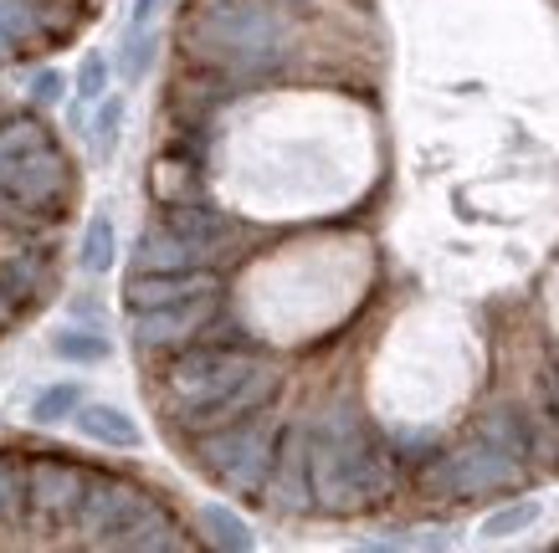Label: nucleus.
<instances>
[{
    "label": "nucleus",
    "mask_w": 559,
    "mask_h": 553,
    "mask_svg": "<svg viewBox=\"0 0 559 553\" xmlns=\"http://www.w3.org/2000/svg\"><path fill=\"white\" fill-rule=\"evenodd\" d=\"M190 5H216V0H190Z\"/></svg>",
    "instance_id": "f704fd0d"
},
{
    "label": "nucleus",
    "mask_w": 559,
    "mask_h": 553,
    "mask_svg": "<svg viewBox=\"0 0 559 553\" xmlns=\"http://www.w3.org/2000/svg\"><path fill=\"white\" fill-rule=\"evenodd\" d=\"M154 492H144L139 482H129V477H108V471H87V486L83 497H78V513H72V528L83 533L87 549H98L103 538L114 533V528H123V522L134 518L139 507L150 503Z\"/></svg>",
    "instance_id": "0eeeda50"
},
{
    "label": "nucleus",
    "mask_w": 559,
    "mask_h": 553,
    "mask_svg": "<svg viewBox=\"0 0 559 553\" xmlns=\"http://www.w3.org/2000/svg\"><path fill=\"white\" fill-rule=\"evenodd\" d=\"M277 395V369L272 364H257L247 380H241L231 395H221V400L201 405V410H186V416H175V425L186 431V436H205V431H216V425H231V420L252 416L262 405H272Z\"/></svg>",
    "instance_id": "9b49d317"
},
{
    "label": "nucleus",
    "mask_w": 559,
    "mask_h": 553,
    "mask_svg": "<svg viewBox=\"0 0 559 553\" xmlns=\"http://www.w3.org/2000/svg\"><path fill=\"white\" fill-rule=\"evenodd\" d=\"M0 32L11 36V41H32L36 36V5L32 0H0Z\"/></svg>",
    "instance_id": "bb28decb"
},
{
    "label": "nucleus",
    "mask_w": 559,
    "mask_h": 553,
    "mask_svg": "<svg viewBox=\"0 0 559 553\" xmlns=\"http://www.w3.org/2000/svg\"><path fill=\"white\" fill-rule=\"evenodd\" d=\"M211 287H221V282L205 267H195V272H134L129 287H123V302H129V313H144V308H165V302L195 298V292H211Z\"/></svg>",
    "instance_id": "ddd939ff"
},
{
    "label": "nucleus",
    "mask_w": 559,
    "mask_h": 553,
    "mask_svg": "<svg viewBox=\"0 0 559 553\" xmlns=\"http://www.w3.org/2000/svg\"><path fill=\"white\" fill-rule=\"evenodd\" d=\"M154 62V32L150 26H129V41H123V77L139 83Z\"/></svg>",
    "instance_id": "393cba45"
},
{
    "label": "nucleus",
    "mask_w": 559,
    "mask_h": 553,
    "mask_svg": "<svg viewBox=\"0 0 559 553\" xmlns=\"http://www.w3.org/2000/svg\"><path fill=\"white\" fill-rule=\"evenodd\" d=\"M277 513H313V492H308V425H283L277 431V452H272L267 486Z\"/></svg>",
    "instance_id": "9d476101"
},
{
    "label": "nucleus",
    "mask_w": 559,
    "mask_h": 553,
    "mask_svg": "<svg viewBox=\"0 0 559 553\" xmlns=\"http://www.w3.org/2000/svg\"><path fill=\"white\" fill-rule=\"evenodd\" d=\"M211 256L216 252L201 247V241H186V236L170 231V226H150L134 247V272H195V267H205Z\"/></svg>",
    "instance_id": "4468645a"
},
{
    "label": "nucleus",
    "mask_w": 559,
    "mask_h": 553,
    "mask_svg": "<svg viewBox=\"0 0 559 553\" xmlns=\"http://www.w3.org/2000/svg\"><path fill=\"white\" fill-rule=\"evenodd\" d=\"M395 471L385 452L374 446L365 420L349 405H329L313 431H308V492L319 513L349 518V513H370L390 497Z\"/></svg>",
    "instance_id": "f257e3e1"
},
{
    "label": "nucleus",
    "mask_w": 559,
    "mask_h": 553,
    "mask_svg": "<svg viewBox=\"0 0 559 553\" xmlns=\"http://www.w3.org/2000/svg\"><path fill=\"white\" fill-rule=\"evenodd\" d=\"M477 441H488V446H498V452H509L524 461V456L534 452V425L524 420V410L498 405V410H488V416L477 420Z\"/></svg>",
    "instance_id": "f3484780"
},
{
    "label": "nucleus",
    "mask_w": 559,
    "mask_h": 553,
    "mask_svg": "<svg viewBox=\"0 0 559 553\" xmlns=\"http://www.w3.org/2000/svg\"><path fill=\"white\" fill-rule=\"evenodd\" d=\"M195 528L205 533V543H211V549H226V553H247L257 543L252 528H247L231 507H221V503H205L201 513H195Z\"/></svg>",
    "instance_id": "aec40b11"
},
{
    "label": "nucleus",
    "mask_w": 559,
    "mask_h": 553,
    "mask_svg": "<svg viewBox=\"0 0 559 553\" xmlns=\"http://www.w3.org/2000/svg\"><path fill=\"white\" fill-rule=\"evenodd\" d=\"M78 416V431H83L87 441H98V446H139V425L129 420V410H119V405H78L72 410Z\"/></svg>",
    "instance_id": "dca6fc26"
},
{
    "label": "nucleus",
    "mask_w": 559,
    "mask_h": 553,
    "mask_svg": "<svg viewBox=\"0 0 559 553\" xmlns=\"http://www.w3.org/2000/svg\"><path fill=\"white\" fill-rule=\"evenodd\" d=\"M51 349L62 353V359H72V364H103L114 353V344L103 334H93V328H62V334L51 338Z\"/></svg>",
    "instance_id": "4be33fe9"
},
{
    "label": "nucleus",
    "mask_w": 559,
    "mask_h": 553,
    "mask_svg": "<svg viewBox=\"0 0 559 553\" xmlns=\"http://www.w3.org/2000/svg\"><path fill=\"white\" fill-rule=\"evenodd\" d=\"M87 486V467L83 461H72V456H32L26 461V522L32 528H68L72 513H78V497H83Z\"/></svg>",
    "instance_id": "423d86ee"
},
{
    "label": "nucleus",
    "mask_w": 559,
    "mask_h": 553,
    "mask_svg": "<svg viewBox=\"0 0 559 553\" xmlns=\"http://www.w3.org/2000/svg\"><path fill=\"white\" fill-rule=\"evenodd\" d=\"M262 359L241 349V344H186L175 349L170 369H165V416H186V410H201V405L231 395V389L252 374Z\"/></svg>",
    "instance_id": "20e7f679"
},
{
    "label": "nucleus",
    "mask_w": 559,
    "mask_h": 553,
    "mask_svg": "<svg viewBox=\"0 0 559 553\" xmlns=\"http://www.w3.org/2000/svg\"><path fill=\"white\" fill-rule=\"evenodd\" d=\"M549 416L559 420V380H549Z\"/></svg>",
    "instance_id": "2f4dec72"
},
{
    "label": "nucleus",
    "mask_w": 559,
    "mask_h": 553,
    "mask_svg": "<svg viewBox=\"0 0 559 553\" xmlns=\"http://www.w3.org/2000/svg\"><path fill=\"white\" fill-rule=\"evenodd\" d=\"M26 522V461L0 452V528Z\"/></svg>",
    "instance_id": "412c9836"
},
{
    "label": "nucleus",
    "mask_w": 559,
    "mask_h": 553,
    "mask_svg": "<svg viewBox=\"0 0 559 553\" xmlns=\"http://www.w3.org/2000/svg\"><path fill=\"white\" fill-rule=\"evenodd\" d=\"M216 313H221V287L195 292V298H180V302H165V308H144V313H134V344L150 353L186 349V344H195L211 328Z\"/></svg>",
    "instance_id": "6e6552de"
},
{
    "label": "nucleus",
    "mask_w": 559,
    "mask_h": 553,
    "mask_svg": "<svg viewBox=\"0 0 559 553\" xmlns=\"http://www.w3.org/2000/svg\"><path fill=\"white\" fill-rule=\"evenodd\" d=\"M41 287H47V262H41V256L21 252L0 267V298L11 302V308H32V302L41 298Z\"/></svg>",
    "instance_id": "a211bd4d"
},
{
    "label": "nucleus",
    "mask_w": 559,
    "mask_h": 553,
    "mask_svg": "<svg viewBox=\"0 0 559 553\" xmlns=\"http://www.w3.org/2000/svg\"><path fill=\"white\" fill-rule=\"evenodd\" d=\"M272 5H308V0H272Z\"/></svg>",
    "instance_id": "72a5a7b5"
},
{
    "label": "nucleus",
    "mask_w": 559,
    "mask_h": 553,
    "mask_svg": "<svg viewBox=\"0 0 559 553\" xmlns=\"http://www.w3.org/2000/svg\"><path fill=\"white\" fill-rule=\"evenodd\" d=\"M159 5H165V0H134V26H150V21L159 16Z\"/></svg>",
    "instance_id": "7c9ffc66"
},
{
    "label": "nucleus",
    "mask_w": 559,
    "mask_h": 553,
    "mask_svg": "<svg viewBox=\"0 0 559 553\" xmlns=\"http://www.w3.org/2000/svg\"><path fill=\"white\" fill-rule=\"evenodd\" d=\"M534 518H539V507H534V503H528V497H524V503L503 507V513H492V518L483 522V533H488V538H509V533H524V528H528V522H534Z\"/></svg>",
    "instance_id": "cd10ccee"
},
{
    "label": "nucleus",
    "mask_w": 559,
    "mask_h": 553,
    "mask_svg": "<svg viewBox=\"0 0 559 553\" xmlns=\"http://www.w3.org/2000/svg\"><path fill=\"white\" fill-rule=\"evenodd\" d=\"M47 144H51V129L36 113L0 118V175L16 165V159H26L32 149H47Z\"/></svg>",
    "instance_id": "6ab92c4d"
},
{
    "label": "nucleus",
    "mask_w": 559,
    "mask_h": 553,
    "mask_svg": "<svg viewBox=\"0 0 559 553\" xmlns=\"http://www.w3.org/2000/svg\"><path fill=\"white\" fill-rule=\"evenodd\" d=\"M5 57H16V41H11L5 32H0V62H5Z\"/></svg>",
    "instance_id": "473e14b6"
},
{
    "label": "nucleus",
    "mask_w": 559,
    "mask_h": 553,
    "mask_svg": "<svg viewBox=\"0 0 559 553\" xmlns=\"http://www.w3.org/2000/svg\"><path fill=\"white\" fill-rule=\"evenodd\" d=\"M180 47L201 72H221L231 83H252L283 68L288 41L283 21L267 0H216V5H190L180 26Z\"/></svg>",
    "instance_id": "f03ea898"
},
{
    "label": "nucleus",
    "mask_w": 559,
    "mask_h": 553,
    "mask_svg": "<svg viewBox=\"0 0 559 553\" xmlns=\"http://www.w3.org/2000/svg\"><path fill=\"white\" fill-rule=\"evenodd\" d=\"M98 549H114V553H180V549H190V538H186V528H180V518H175L170 507L159 503V497H150V503L139 507L123 528H114V533L103 538Z\"/></svg>",
    "instance_id": "f8f14e48"
},
{
    "label": "nucleus",
    "mask_w": 559,
    "mask_h": 553,
    "mask_svg": "<svg viewBox=\"0 0 559 553\" xmlns=\"http://www.w3.org/2000/svg\"><path fill=\"white\" fill-rule=\"evenodd\" d=\"M32 93H36V103H57L62 98V72H41L32 83Z\"/></svg>",
    "instance_id": "c756f323"
},
{
    "label": "nucleus",
    "mask_w": 559,
    "mask_h": 553,
    "mask_svg": "<svg viewBox=\"0 0 559 553\" xmlns=\"http://www.w3.org/2000/svg\"><path fill=\"white\" fill-rule=\"evenodd\" d=\"M78 262H83V272H93V277H103V272L114 267V220H108V216L87 220V236H83V252H78Z\"/></svg>",
    "instance_id": "5701e85b"
},
{
    "label": "nucleus",
    "mask_w": 559,
    "mask_h": 553,
    "mask_svg": "<svg viewBox=\"0 0 559 553\" xmlns=\"http://www.w3.org/2000/svg\"><path fill=\"white\" fill-rule=\"evenodd\" d=\"M524 461L509 452H498L488 441H473L462 452H447L441 461L421 471L426 497H488V492H513L524 486Z\"/></svg>",
    "instance_id": "39448f33"
},
{
    "label": "nucleus",
    "mask_w": 559,
    "mask_h": 553,
    "mask_svg": "<svg viewBox=\"0 0 559 553\" xmlns=\"http://www.w3.org/2000/svg\"><path fill=\"white\" fill-rule=\"evenodd\" d=\"M119 123H123V103L119 98H103L98 118H93V154H98V159H108V154H114V144H119Z\"/></svg>",
    "instance_id": "a878e982"
},
{
    "label": "nucleus",
    "mask_w": 559,
    "mask_h": 553,
    "mask_svg": "<svg viewBox=\"0 0 559 553\" xmlns=\"http://www.w3.org/2000/svg\"><path fill=\"white\" fill-rule=\"evenodd\" d=\"M103 87H108V62H103L98 51H87L83 68H78V93L93 103V98H103Z\"/></svg>",
    "instance_id": "c85d7f7f"
},
{
    "label": "nucleus",
    "mask_w": 559,
    "mask_h": 553,
    "mask_svg": "<svg viewBox=\"0 0 559 553\" xmlns=\"http://www.w3.org/2000/svg\"><path fill=\"white\" fill-rule=\"evenodd\" d=\"M78 405H83V389H78V385H51V389H41V395H36L32 420H36V425H57V420H68Z\"/></svg>",
    "instance_id": "b1692460"
},
{
    "label": "nucleus",
    "mask_w": 559,
    "mask_h": 553,
    "mask_svg": "<svg viewBox=\"0 0 559 553\" xmlns=\"http://www.w3.org/2000/svg\"><path fill=\"white\" fill-rule=\"evenodd\" d=\"M159 226L180 231L186 241H201V247H211V252H221V241L231 236V220L205 201H170L165 205V216H159Z\"/></svg>",
    "instance_id": "2eb2a0df"
},
{
    "label": "nucleus",
    "mask_w": 559,
    "mask_h": 553,
    "mask_svg": "<svg viewBox=\"0 0 559 553\" xmlns=\"http://www.w3.org/2000/svg\"><path fill=\"white\" fill-rule=\"evenodd\" d=\"M277 420L267 416V405L252 410V416L231 420V425H216L205 436H190L195 441V461L201 471H211L216 482H226L231 492L241 497H262L267 486V471H272V452H277Z\"/></svg>",
    "instance_id": "7ed1b4c3"
},
{
    "label": "nucleus",
    "mask_w": 559,
    "mask_h": 553,
    "mask_svg": "<svg viewBox=\"0 0 559 553\" xmlns=\"http://www.w3.org/2000/svg\"><path fill=\"white\" fill-rule=\"evenodd\" d=\"M68 190H72V165L57 144L32 149L26 159H16L0 175V195L11 205H21V211H62Z\"/></svg>",
    "instance_id": "1a4fd4ad"
}]
</instances>
